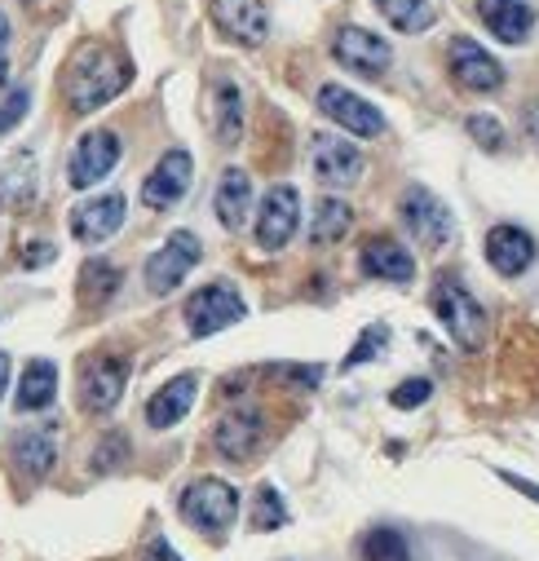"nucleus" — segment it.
Returning <instances> with one entry per match:
<instances>
[{"instance_id": "nucleus-38", "label": "nucleus", "mask_w": 539, "mask_h": 561, "mask_svg": "<svg viewBox=\"0 0 539 561\" xmlns=\"http://www.w3.org/2000/svg\"><path fill=\"white\" fill-rule=\"evenodd\" d=\"M500 482H508L513 491H521L526 500H535V504H539V482H530V478H517V473H508V469H500Z\"/></svg>"}, {"instance_id": "nucleus-30", "label": "nucleus", "mask_w": 539, "mask_h": 561, "mask_svg": "<svg viewBox=\"0 0 539 561\" xmlns=\"http://www.w3.org/2000/svg\"><path fill=\"white\" fill-rule=\"evenodd\" d=\"M363 561H412V548H408V539H402V530L376 526L363 539Z\"/></svg>"}, {"instance_id": "nucleus-34", "label": "nucleus", "mask_w": 539, "mask_h": 561, "mask_svg": "<svg viewBox=\"0 0 539 561\" xmlns=\"http://www.w3.org/2000/svg\"><path fill=\"white\" fill-rule=\"evenodd\" d=\"M429 398H434V380H425V376L402 380V385L389 393V402H393L398 411H416V407H425Z\"/></svg>"}, {"instance_id": "nucleus-28", "label": "nucleus", "mask_w": 539, "mask_h": 561, "mask_svg": "<svg viewBox=\"0 0 539 561\" xmlns=\"http://www.w3.org/2000/svg\"><path fill=\"white\" fill-rule=\"evenodd\" d=\"M371 5L402 36H421V32H429L438 23V10L429 5V0H371Z\"/></svg>"}, {"instance_id": "nucleus-8", "label": "nucleus", "mask_w": 539, "mask_h": 561, "mask_svg": "<svg viewBox=\"0 0 539 561\" xmlns=\"http://www.w3.org/2000/svg\"><path fill=\"white\" fill-rule=\"evenodd\" d=\"M332 58L341 62V71L349 76H363V80H376L393 67V45L367 27H341L336 41H332Z\"/></svg>"}, {"instance_id": "nucleus-6", "label": "nucleus", "mask_w": 539, "mask_h": 561, "mask_svg": "<svg viewBox=\"0 0 539 561\" xmlns=\"http://www.w3.org/2000/svg\"><path fill=\"white\" fill-rule=\"evenodd\" d=\"M310 169H314L319 186L345 191V186H354L363 178L367 160H363V151L349 142V137H341V133H314L310 137Z\"/></svg>"}, {"instance_id": "nucleus-41", "label": "nucleus", "mask_w": 539, "mask_h": 561, "mask_svg": "<svg viewBox=\"0 0 539 561\" xmlns=\"http://www.w3.org/2000/svg\"><path fill=\"white\" fill-rule=\"evenodd\" d=\"M5 389H10V354L0 350V398H5Z\"/></svg>"}, {"instance_id": "nucleus-15", "label": "nucleus", "mask_w": 539, "mask_h": 561, "mask_svg": "<svg viewBox=\"0 0 539 561\" xmlns=\"http://www.w3.org/2000/svg\"><path fill=\"white\" fill-rule=\"evenodd\" d=\"M124 217H128V199H124L119 191L93 195V199H84L80 208H71V234H76L84 248H98V243H106L111 234H119Z\"/></svg>"}, {"instance_id": "nucleus-43", "label": "nucleus", "mask_w": 539, "mask_h": 561, "mask_svg": "<svg viewBox=\"0 0 539 561\" xmlns=\"http://www.w3.org/2000/svg\"><path fill=\"white\" fill-rule=\"evenodd\" d=\"M5 89H10V58L0 54V93H5Z\"/></svg>"}, {"instance_id": "nucleus-3", "label": "nucleus", "mask_w": 539, "mask_h": 561, "mask_svg": "<svg viewBox=\"0 0 539 561\" xmlns=\"http://www.w3.org/2000/svg\"><path fill=\"white\" fill-rule=\"evenodd\" d=\"M398 217H402V226L412 230V239H416L421 248H447L451 234H456L451 208H447L429 186H408V191H402Z\"/></svg>"}, {"instance_id": "nucleus-40", "label": "nucleus", "mask_w": 539, "mask_h": 561, "mask_svg": "<svg viewBox=\"0 0 539 561\" xmlns=\"http://www.w3.org/2000/svg\"><path fill=\"white\" fill-rule=\"evenodd\" d=\"M521 124H526V137L539 147V102H530V106H526V119H521Z\"/></svg>"}, {"instance_id": "nucleus-4", "label": "nucleus", "mask_w": 539, "mask_h": 561, "mask_svg": "<svg viewBox=\"0 0 539 561\" xmlns=\"http://www.w3.org/2000/svg\"><path fill=\"white\" fill-rule=\"evenodd\" d=\"M182 517L208 535H226L239 517V491L221 478H199L182 491Z\"/></svg>"}, {"instance_id": "nucleus-12", "label": "nucleus", "mask_w": 539, "mask_h": 561, "mask_svg": "<svg viewBox=\"0 0 539 561\" xmlns=\"http://www.w3.org/2000/svg\"><path fill=\"white\" fill-rule=\"evenodd\" d=\"M119 133L115 128H93V133H84L80 142H76V151H71V164H67V182L76 186V191H89V186H98L102 178H111V169L119 164Z\"/></svg>"}, {"instance_id": "nucleus-9", "label": "nucleus", "mask_w": 539, "mask_h": 561, "mask_svg": "<svg viewBox=\"0 0 539 561\" xmlns=\"http://www.w3.org/2000/svg\"><path fill=\"white\" fill-rule=\"evenodd\" d=\"M182 314H186V332L191 336H217V332L234 328L248 314V306H243V297L230 284H208V288L191 293Z\"/></svg>"}, {"instance_id": "nucleus-11", "label": "nucleus", "mask_w": 539, "mask_h": 561, "mask_svg": "<svg viewBox=\"0 0 539 561\" xmlns=\"http://www.w3.org/2000/svg\"><path fill=\"white\" fill-rule=\"evenodd\" d=\"M447 71L465 93H500L504 89V67L495 54H486L478 41L456 36L447 45Z\"/></svg>"}, {"instance_id": "nucleus-23", "label": "nucleus", "mask_w": 539, "mask_h": 561, "mask_svg": "<svg viewBox=\"0 0 539 561\" xmlns=\"http://www.w3.org/2000/svg\"><path fill=\"white\" fill-rule=\"evenodd\" d=\"M208 106H213V133L221 147H234L243 137V89L234 80H213L208 89Z\"/></svg>"}, {"instance_id": "nucleus-31", "label": "nucleus", "mask_w": 539, "mask_h": 561, "mask_svg": "<svg viewBox=\"0 0 539 561\" xmlns=\"http://www.w3.org/2000/svg\"><path fill=\"white\" fill-rule=\"evenodd\" d=\"M465 133L473 137V142L482 147V151H504V142H508V133H504V124L495 119V115H486V111H478V115H469L465 119Z\"/></svg>"}, {"instance_id": "nucleus-17", "label": "nucleus", "mask_w": 539, "mask_h": 561, "mask_svg": "<svg viewBox=\"0 0 539 561\" xmlns=\"http://www.w3.org/2000/svg\"><path fill=\"white\" fill-rule=\"evenodd\" d=\"M213 23L221 27V36H230L243 49H256L270 36L265 0H213Z\"/></svg>"}, {"instance_id": "nucleus-26", "label": "nucleus", "mask_w": 539, "mask_h": 561, "mask_svg": "<svg viewBox=\"0 0 539 561\" xmlns=\"http://www.w3.org/2000/svg\"><path fill=\"white\" fill-rule=\"evenodd\" d=\"M54 398H58V367H54L49 358H32V363L23 367L14 407H19V411H45Z\"/></svg>"}, {"instance_id": "nucleus-37", "label": "nucleus", "mask_w": 539, "mask_h": 561, "mask_svg": "<svg viewBox=\"0 0 539 561\" xmlns=\"http://www.w3.org/2000/svg\"><path fill=\"white\" fill-rule=\"evenodd\" d=\"M54 256H58V248H54L49 239H32V243L23 248V265H27V270H41V265H49Z\"/></svg>"}, {"instance_id": "nucleus-14", "label": "nucleus", "mask_w": 539, "mask_h": 561, "mask_svg": "<svg viewBox=\"0 0 539 561\" xmlns=\"http://www.w3.org/2000/svg\"><path fill=\"white\" fill-rule=\"evenodd\" d=\"M191 178H195L191 151H182V147L164 151V160H160V164L151 169V178L142 182V204L156 208V213L177 208V204L186 199V191H191Z\"/></svg>"}, {"instance_id": "nucleus-35", "label": "nucleus", "mask_w": 539, "mask_h": 561, "mask_svg": "<svg viewBox=\"0 0 539 561\" xmlns=\"http://www.w3.org/2000/svg\"><path fill=\"white\" fill-rule=\"evenodd\" d=\"M27 106H32V89H27V84H19V89H10V93H5V102H0V137L23 124Z\"/></svg>"}, {"instance_id": "nucleus-36", "label": "nucleus", "mask_w": 539, "mask_h": 561, "mask_svg": "<svg viewBox=\"0 0 539 561\" xmlns=\"http://www.w3.org/2000/svg\"><path fill=\"white\" fill-rule=\"evenodd\" d=\"M124 456H128V443H124V438H106V443L98 447V456H93V469L106 473V469H115Z\"/></svg>"}, {"instance_id": "nucleus-16", "label": "nucleus", "mask_w": 539, "mask_h": 561, "mask_svg": "<svg viewBox=\"0 0 539 561\" xmlns=\"http://www.w3.org/2000/svg\"><path fill=\"white\" fill-rule=\"evenodd\" d=\"M265 443V415L256 407H234L217 420V430H213V447L217 456L226 460H252L256 447Z\"/></svg>"}, {"instance_id": "nucleus-19", "label": "nucleus", "mask_w": 539, "mask_h": 561, "mask_svg": "<svg viewBox=\"0 0 539 561\" xmlns=\"http://www.w3.org/2000/svg\"><path fill=\"white\" fill-rule=\"evenodd\" d=\"M358 265H363L367 278H380V284H412V278H416V256L402 248L398 239H389V234L367 239Z\"/></svg>"}, {"instance_id": "nucleus-32", "label": "nucleus", "mask_w": 539, "mask_h": 561, "mask_svg": "<svg viewBox=\"0 0 539 561\" xmlns=\"http://www.w3.org/2000/svg\"><path fill=\"white\" fill-rule=\"evenodd\" d=\"M385 345H389V328L385 323H376V328H363V336H358V345L345 354V371H354V367H363V363H371L376 354H385Z\"/></svg>"}, {"instance_id": "nucleus-10", "label": "nucleus", "mask_w": 539, "mask_h": 561, "mask_svg": "<svg viewBox=\"0 0 539 561\" xmlns=\"http://www.w3.org/2000/svg\"><path fill=\"white\" fill-rule=\"evenodd\" d=\"M128 358L124 354H98L84 363V376H80V407L89 415H106L119 407L124 389H128Z\"/></svg>"}, {"instance_id": "nucleus-5", "label": "nucleus", "mask_w": 539, "mask_h": 561, "mask_svg": "<svg viewBox=\"0 0 539 561\" xmlns=\"http://www.w3.org/2000/svg\"><path fill=\"white\" fill-rule=\"evenodd\" d=\"M199 256H204V248H199V234H191V230H173L169 239H164V248H156L151 256H147V288L156 293V297H169V293H177L182 284H186V274L199 265Z\"/></svg>"}, {"instance_id": "nucleus-33", "label": "nucleus", "mask_w": 539, "mask_h": 561, "mask_svg": "<svg viewBox=\"0 0 539 561\" xmlns=\"http://www.w3.org/2000/svg\"><path fill=\"white\" fill-rule=\"evenodd\" d=\"M284 522H288V508H284L279 491H275V486H261V491H256L252 526H256V530H275V526H284Z\"/></svg>"}, {"instance_id": "nucleus-22", "label": "nucleus", "mask_w": 539, "mask_h": 561, "mask_svg": "<svg viewBox=\"0 0 539 561\" xmlns=\"http://www.w3.org/2000/svg\"><path fill=\"white\" fill-rule=\"evenodd\" d=\"M213 213L226 230H243L248 217H252V178L243 169H226L221 182H217V195H213Z\"/></svg>"}, {"instance_id": "nucleus-42", "label": "nucleus", "mask_w": 539, "mask_h": 561, "mask_svg": "<svg viewBox=\"0 0 539 561\" xmlns=\"http://www.w3.org/2000/svg\"><path fill=\"white\" fill-rule=\"evenodd\" d=\"M10 36H14V27H10V19H5V14H0V54L10 49Z\"/></svg>"}, {"instance_id": "nucleus-24", "label": "nucleus", "mask_w": 539, "mask_h": 561, "mask_svg": "<svg viewBox=\"0 0 539 561\" xmlns=\"http://www.w3.org/2000/svg\"><path fill=\"white\" fill-rule=\"evenodd\" d=\"M14 465L32 478V482H41L54 465H58V430H27V434H19L14 438Z\"/></svg>"}, {"instance_id": "nucleus-25", "label": "nucleus", "mask_w": 539, "mask_h": 561, "mask_svg": "<svg viewBox=\"0 0 539 561\" xmlns=\"http://www.w3.org/2000/svg\"><path fill=\"white\" fill-rule=\"evenodd\" d=\"M41 191V173H36V156H14L5 169H0V208H27Z\"/></svg>"}, {"instance_id": "nucleus-2", "label": "nucleus", "mask_w": 539, "mask_h": 561, "mask_svg": "<svg viewBox=\"0 0 539 561\" xmlns=\"http://www.w3.org/2000/svg\"><path fill=\"white\" fill-rule=\"evenodd\" d=\"M438 323L447 328V336L465 350V354H478L482 341H486V310L482 301L460 284V278H438V288L429 297Z\"/></svg>"}, {"instance_id": "nucleus-18", "label": "nucleus", "mask_w": 539, "mask_h": 561, "mask_svg": "<svg viewBox=\"0 0 539 561\" xmlns=\"http://www.w3.org/2000/svg\"><path fill=\"white\" fill-rule=\"evenodd\" d=\"M486 261H491V270H495L500 278H517V274H526L530 261H535V239H530L521 226L500 221V226L486 230Z\"/></svg>"}, {"instance_id": "nucleus-20", "label": "nucleus", "mask_w": 539, "mask_h": 561, "mask_svg": "<svg viewBox=\"0 0 539 561\" xmlns=\"http://www.w3.org/2000/svg\"><path fill=\"white\" fill-rule=\"evenodd\" d=\"M195 398H199V376H195V371H182V376L164 380V385L151 393V402H147V425H151V430H173V425H182L186 411L195 407Z\"/></svg>"}, {"instance_id": "nucleus-1", "label": "nucleus", "mask_w": 539, "mask_h": 561, "mask_svg": "<svg viewBox=\"0 0 539 561\" xmlns=\"http://www.w3.org/2000/svg\"><path fill=\"white\" fill-rule=\"evenodd\" d=\"M128 84H133V62H128L124 49H115V45H84L71 58V67H67L62 93H67V106L76 115H93L106 102H115Z\"/></svg>"}, {"instance_id": "nucleus-29", "label": "nucleus", "mask_w": 539, "mask_h": 561, "mask_svg": "<svg viewBox=\"0 0 539 561\" xmlns=\"http://www.w3.org/2000/svg\"><path fill=\"white\" fill-rule=\"evenodd\" d=\"M115 288H119V270L111 265V261H102V256H93L84 270H80V293L93 301V306H102V301H111L115 297Z\"/></svg>"}, {"instance_id": "nucleus-13", "label": "nucleus", "mask_w": 539, "mask_h": 561, "mask_svg": "<svg viewBox=\"0 0 539 561\" xmlns=\"http://www.w3.org/2000/svg\"><path fill=\"white\" fill-rule=\"evenodd\" d=\"M319 111L341 133H354V137H380L385 133V115L367 98H358L354 89H345V84H323L319 89Z\"/></svg>"}, {"instance_id": "nucleus-21", "label": "nucleus", "mask_w": 539, "mask_h": 561, "mask_svg": "<svg viewBox=\"0 0 539 561\" xmlns=\"http://www.w3.org/2000/svg\"><path fill=\"white\" fill-rule=\"evenodd\" d=\"M478 19L500 45H526L535 32V10L526 0H478Z\"/></svg>"}, {"instance_id": "nucleus-7", "label": "nucleus", "mask_w": 539, "mask_h": 561, "mask_svg": "<svg viewBox=\"0 0 539 561\" xmlns=\"http://www.w3.org/2000/svg\"><path fill=\"white\" fill-rule=\"evenodd\" d=\"M297 226H301V195H297V186H288V182L270 186L261 208H256V248L261 252H284L293 243Z\"/></svg>"}, {"instance_id": "nucleus-39", "label": "nucleus", "mask_w": 539, "mask_h": 561, "mask_svg": "<svg viewBox=\"0 0 539 561\" xmlns=\"http://www.w3.org/2000/svg\"><path fill=\"white\" fill-rule=\"evenodd\" d=\"M142 561H182V557H177V548L169 539H151V548H147Z\"/></svg>"}, {"instance_id": "nucleus-44", "label": "nucleus", "mask_w": 539, "mask_h": 561, "mask_svg": "<svg viewBox=\"0 0 539 561\" xmlns=\"http://www.w3.org/2000/svg\"><path fill=\"white\" fill-rule=\"evenodd\" d=\"M23 5H41V0H23Z\"/></svg>"}, {"instance_id": "nucleus-27", "label": "nucleus", "mask_w": 539, "mask_h": 561, "mask_svg": "<svg viewBox=\"0 0 539 561\" xmlns=\"http://www.w3.org/2000/svg\"><path fill=\"white\" fill-rule=\"evenodd\" d=\"M349 226H354V208L345 199H336V195H323L314 204V213H310V243L314 248H332V243H341L349 234Z\"/></svg>"}]
</instances>
